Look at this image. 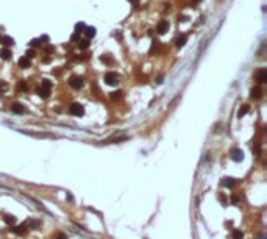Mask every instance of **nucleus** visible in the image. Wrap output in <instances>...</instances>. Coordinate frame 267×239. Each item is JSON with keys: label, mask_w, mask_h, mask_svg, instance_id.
<instances>
[{"label": "nucleus", "mask_w": 267, "mask_h": 239, "mask_svg": "<svg viewBox=\"0 0 267 239\" xmlns=\"http://www.w3.org/2000/svg\"><path fill=\"white\" fill-rule=\"evenodd\" d=\"M50 92H52V83H50L49 80H44V81H42V86L38 88V94L41 95V97L45 99V97H49V95H50Z\"/></svg>", "instance_id": "nucleus-1"}, {"label": "nucleus", "mask_w": 267, "mask_h": 239, "mask_svg": "<svg viewBox=\"0 0 267 239\" xmlns=\"http://www.w3.org/2000/svg\"><path fill=\"white\" fill-rule=\"evenodd\" d=\"M69 113H70L72 116H77V117H80V116L85 114V108H83V105H80V103H72L70 108H69Z\"/></svg>", "instance_id": "nucleus-2"}, {"label": "nucleus", "mask_w": 267, "mask_h": 239, "mask_svg": "<svg viewBox=\"0 0 267 239\" xmlns=\"http://www.w3.org/2000/svg\"><path fill=\"white\" fill-rule=\"evenodd\" d=\"M105 81H106V85H109V86H116L119 83V75L116 72H108L105 75Z\"/></svg>", "instance_id": "nucleus-3"}, {"label": "nucleus", "mask_w": 267, "mask_h": 239, "mask_svg": "<svg viewBox=\"0 0 267 239\" xmlns=\"http://www.w3.org/2000/svg\"><path fill=\"white\" fill-rule=\"evenodd\" d=\"M230 158L233 161H236V163H241L244 160V152L241 148H233L231 152H230Z\"/></svg>", "instance_id": "nucleus-4"}, {"label": "nucleus", "mask_w": 267, "mask_h": 239, "mask_svg": "<svg viewBox=\"0 0 267 239\" xmlns=\"http://www.w3.org/2000/svg\"><path fill=\"white\" fill-rule=\"evenodd\" d=\"M69 85L72 88H75V89H80V88L83 86V78H81V77H72L69 80Z\"/></svg>", "instance_id": "nucleus-5"}, {"label": "nucleus", "mask_w": 267, "mask_h": 239, "mask_svg": "<svg viewBox=\"0 0 267 239\" xmlns=\"http://www.w3.org/2000/svg\"><path fill=\"white\" fill-rule=\"evenodd\" d=\"M256 80L259 81V83H266L267 81V71L266 69H259L256 72Z\"/></svg>", "instance_id": "nucleus-6"}, {"label": "nucleus", "mask_w": 267, "mask_h": 239, "mask_svg": "<svg viewBox=\"0 0 267 239\" xmlns=\"http://www.w3.org/2000/svg\"><path fill=\"white\" fill-rule=\"evenodd\" d=\"M156 30H158L159 35H162V33H166L169 30V22L167 20H161V22L158 24V27H156Z\"/></svg>", "instance_id": "nucleus-7"}, {"label": "nucleus", "mask_w": 267, "mask_h": 239, "mask_svg": "<svg viewBox=\"0 0 267 239\" xmlns=\"http://www.w3.org/2000/svg\"><path fill=\"white\" fill-rule=\"evenodd\" d=\"M11 110H13V113H16V114H22V113H25V108L22 106V103H19V102L13 103Z\"/></svg>", "instance_id": "nucleus-8"}, {"label": "nucleus", "mask_w": 267, "mask_h": 239, "mask_svg": "<svg viewBox=\"0 0 267 239\" xmlns=\"http://www.w3.org/2000/svg\"><path fill=\"white\" fill-rule=\"evenodd\" d=\"M19 66L22 67V69H27V67H30L31 66V61L28 56H24V58H20L19 59Z\"/></svg>", "instance_id": "nucleus-9"}, {"label": "nucleus", "mask_w": 267, "mask_h": 239, "mask_svg": "<svg viewBox=\"0 0 267 239\" xmlns=\"http://www.w3.org/2000/svg\"><path fill=\"white\" fill-rule=\"evenodd\" d=\"M13 231H14L16 235H25V231H27V225L22 223V225H19V227H14L13 228Z\"/></svg>", "instance_id": "nucleus-10"}, {"label": "nucleus", "mask_w": 267, "mask_h": 239, "mask_svg": "<svg viewBox=\"0 0 267 239\" xmlns=\"http://www.w3.org/2000/svg\"><path fill=\"white\" fill-rule=\"evenodd\" d=\"M248 110H250V106H248V105L241 106V108H239V113H237V117H244V116L248 113Z\"/></svg>", "instance_id": "nucleus-11"}, {"label": "nucleus", "mask_w": 267, "mask_h": 239, "mask_svg": "<svg viewBox=\"0 0 267 239\" xmlns=\"http://www.w3.org/2000/svg\"><path fill=\"white\" fill-rule=\"evenodd\" d=\"M0 58L2 59H10L11 58V52L8 49H2L0 50Z\"/></svg>", "instance_id": "nucleus-12"}, {"label": "nucleus", "mask_w": 267, "mask_h": 239, "mask_svg": "<svg viewBox=\"0 0 267 239\" xmlns=\"http://www.w3.org/2000/svg\"><path fill=\"white\" fill-rule=\"evenodd\" d=\"M3 220L8 225H14V222H16L14 216H11V214H3Z\"/></svg>", "instance_id": "nucleus-13"}, {"label": "nucleus", "mask_w": 267, "mask_h": 239, "mask_svg": "<svg viewBox=\"0 0 267 239\" xmlns=\"http://www.w3.org/2000/svg\"><path fill=\"white\" fill-rule=\"evenodd\" d=\"M222 184H223L225 188H231L233 184H234V180H233V178H228V177H225V178L222 180Z\"/></svg>", "instance_id": "nucleus-14"}, {"label": "nucleus", "mask_w": 267, "mask_h": 239, "mask_svg": "<svg viewBox=\"0 0 267 239\" xmlns=\"http://www.w3.org/2000/svg\"><path fill=\"white\" fill-rule=\"evenodd\" d=\"M186 39H188V38H186V35L178 36V38H177V45H178V47H183V45H184V42H186Z\"/></svg>", "instance_id": "nucleus-15"}, {"label": "nucleus", "mask_w": 267, "mask_h": 239, "mask_svg": "<svg viewBox=\"0 0 267 239\" xmlns=\"http://www.w3.org/2000/svg\"><path fill=\"white\" fill-rule=\"evenodd\" d=\"M25 225H27V228H38L39 227V220H27L25 222Z\"/></svg>", "instance_id": "nucleus-16"}, {"label": "nucleus", "mask_w": 267, "mask_h": 239, "mask_svg": "<svg viewBox=\"0 0 267 239\" xmlns=\"http://www.w3.org/2000/svg\"><path fill=\"white\" fill-rule=\"evenodd\" d=\"M251 97L253 99H259L261 97V89H259V88H253L251 89Z\"/></svg>", "instance_id": "nucleus-17"}, {"label": "nucleus", "mask_w": 267, "mask_h": 239, "mask_svg": "<svg viewBox=\"0 0 267 239\" xmlns=\"http://www.w3.org/2000/svg\"><path fill=\"white\" fill-rule=\"evenodd\" d=\"M95 33H97V31H95L94 27H88V28H86V35H88V38H94V36H95Z\"/></svg>", "instance_id": "nucleus-18"}, {"label": "nucleus", "mask_w": 267, "mask_h": 239, "mask_svg": "<svg viewBox=\"0 0 267 239\" xmlns=\"http://www.w3.org/2000/svg\"><path fill=\"white\" fill-rule=\"evenodd\" d=\"M233 238H234V239H241L242 238V231L241 230H234V231H233Z\"/></svg>", "instance_id": "nucleus-19"}, {"label": "nucleus", "mask_w": 267, "mask_h": 239, "mask_svg": "<svg viewBox=\"0 0 267 239\" xmlns=\"http://www.w3.org/2000/svg\"><path fill=\"white\" fill-rule=\"evenodd\" d=\"M89 47V41L85 39V41H80V49H88Z\"/></svg>", "instance_id": "nucleus-20"}, {"label": "nucleus", "mask_w": 267, "mask_h": 239, "mask_svg": "<svg viewBox=\"0 0 267 239\" xmlns=\"http://www.w3.org/2000/svg\"><path fill=\"white\" fill-rule=\"evenodd\" d=\"M75 31H77V33L85 31V24H77V27H75Z\"/></svg>", "instance_id": "nucleus-21"}, {"label": "nucleus", "mask_w": 267, "mask_h": 239, "mask_svg": "<svg viewBox=\"0 0 267 239\" xmlns=\"http://www.w3.org/2000/svg\"><path fill=\"white\" fill-rule=\"evenodd\" d=\"M2 41H3V44H6V45H13V39H11V38H8V36L3 38Z\"/></svg>", "instance_id": "nucleus-22"}, {"label": "nucleus", "mask_w": 267, "mask_h": 239, "mask_svg": "<svg viewBox=\"0 0 267 239\" xmlns=\"http://www.w3.org/2000/svg\"><path fill=\"white\" fill-rule=\"evenodd\" d=\"M119 97H120V91H114V92L111 94V99H113V100L119 99Z\"/></svg>", "instance_id": "nucleus-23"}, {"label": "nucleus", "mask_w": 267, "mask_h": 239, "mask_svg": "<svg viewBox=\"0 0 267 239\" xmlns=\"http://www.w3.org/2000/svg\"><path fill=\"white\" fill-rule=\"evenodd\" d=\"M56 239H69V238H67L64 233H58V235H56Z\"/></svg>", "instance_id": "nucleus-24"}, {"label": "nucleus", "mask_w": 267, "mask_h": 239, "mask_svg": "<svg viewBox=\"0 0 267 239\" xmlns=\"http://www.w3.org/2000/svg\"><path fill=\"white\" fill-rule=\"evenodd\" d=\"M19 88H20L22 91H27V85L24 83V81H20V83H19Z\"/></svg>", "instance_id": "nucleus-25"}, {"label": "nucleus", "mask_w": 267, "mask_h": 239, "mask_svg": "<svg viewBox=\"0 0 267 239\" xmlns=\"http://www.w3.org/2000/svg\"><path fill=\"white\" fill-rule=\"evenodd\" d=\"M27 56H28V58L35 56V50H28V52H27Z\"/></svg>", "instance_id": "nucleus-26"}, {"label": "nucleus", "mask_w": 267, "mask_h": 239, "mask_svg": "<svg viewBox=\"0 0 267 239\" xmlns=\"http://www.w3.org/2000/svg\"><path fill=\"white\" fill-rule=\"evenodd\" d=\"M253 152H255V153H259V145H256L255 148H253Z\"/></svg>", "instance_id": "nucleus-27"}, {"label": "nucleus", "mask_w": 267, "mask_h": 239, "mask_svg": "<svg viewBox=\"0 0 267 239\" xmlns=\"http://www.w3.org/2000/svg\"><path fill=\"white\" fill-rule=\"evenodd\" d=\"M130 2H133V3H138V0H130Z\"/></svg>", "instance_id": "nucleus-28"}]
</instances>
